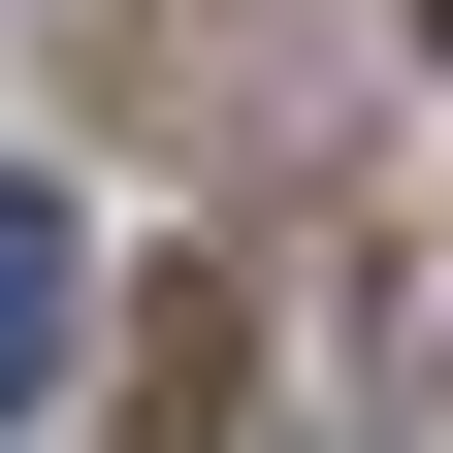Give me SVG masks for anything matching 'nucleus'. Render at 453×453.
I'll use <instances>...</instances> for the list:
<instances>
[{"label": "nucleus", "instance_id": "obj_3", "mask_svg": "<svg viewBox=\"0 0 453 453\" xmlns=\"http://www.w3.org/2000/svg\"><path fill=\"white\" fill-rule=\"evenodd\" d=\"M421 33H453V0H421Z\"/></svg>", "mask_w": 453, "mask_h": 453}, {"label": "nucleus", "instance_id": "obj_2", "mask_svg": "<svg viewBox=\"0 0 453 453\" xmlns=\"http://www.w3.org/2000/svg\"><path fill=\"white\" fill-rule=\"evenodd\" d=\"M259 453H292V421H259Z\"/></svg>", "mask_w": 453, "mask_h": 453}, {"label": "nucleus", "instance_id": "obj_1", "mask_svg": "<svg viewBox=\"0 0 453 453\" xmlns=\"http://www.w3.org/2000/svg\"><path fill=\"white\" fill-rule=\"evenodd\" d=\"M65 357H97V226L0 162V421H65Z\"/></svg>", "mask_w": 453, "mask_h": 453}]
</instances>
